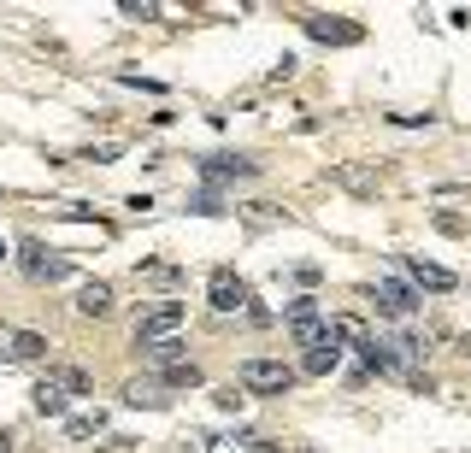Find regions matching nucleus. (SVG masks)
Listing matches in <instances>:
<instances>
[{"instance_id":"obj_1","label":"nucleus","mask_w":471,"mask_h":453,"mask_svg":"<svg viewBox=\"0 0 471 453\" xmlns=\"http://www.w3.org/2000/svg\"><path fill=\"white\" fill-rule=\"evenodd\" d=\"M301 383V371L283 359H242V371H236V388L242 395H289V388Z\"/></svg>"},{"instance_id":"obj_2","label":"nucleus","mask_w":471,"mask_h":453,"mask_svg":"<svg viewBox=\"0 0 471 453\" xmlns=\"http://www.w3.org/2000/svg\"><path fill=\"white\" fill-rule=\"evenodd\" d=\"M177 330H183V300H154V307H142V318H135V347H154Z\"/></svg>"},{"instance_id":"obj_3","label":"nucleus","mask_w":471,"mask_h":453,"mask_svg":"<svg viewBox=\"0 0 471 453\" xmlns=\"http://www.w3.org/2000/svg\"><path fill=\"white\" fill-rule=\"evenodd\" d=\"M301 30L313 35V42H325V47H354V42H366V30H359L354 18H342V12H301Z\"/></svg>"},{"instance_id":"obj_4","label":"nucleus","mask_w":471,"mask_h":453,"mask_svg":"<svg viewBox=\"0 0 471 453\" xmlns=\"http://www.w3.org/2000/svg\"><path fill=\"white\" fill-rule=\"evenodd\" d=\"M401 266H406L418 295H454V288H460V277H454L448 266H436V259H425V254H406Z\"/></svg>"},{"instance_id":"obj_5","label":"nucleus","mask_w":471,"mask_h":453,"mask_svg":"<svg viewBox=\"0 0 471 453\" xmlns=\"http://www.w3.org/2000/svg\"><path fill=\"white\" fill-rule=\"evenodd\" d=\"M18 266H24L30 283H65V277H71V259L47 254L42 242H24V247H18Z\"/></svg>"},{"instance_id":"obj_6","label":"nucleus","mask_w":471,"mask_h":453,"mask_svg":"<svg viewBox=\"0 0 471 453\" xmlns=\"http://www.w3.org/2000/svg\"><path fill=\"white\" fill-rule=\"evenodd\" d=\"M206 300H213L218 312H247V307H254V295H247V283H242V277H236L230 266H218L213 277H206Z\"/></svg>"},{"instance_id":"obj_7","label":"nucleus","mask_w":471,"mask_h":453,"mask_svg":"<svg viewBox=\"0 0 471 453\" xmlns=\"http://www.w3.org/2000/svg\"><path fill=\"white\" fill-rule=\"evenodd\" d=\"M195 171L206 183H236V177H259V159L254 154H206V159H195Z\"/></svg>"},{"instance_id":"obj_8","label":"nucleus","mask_w":471,"mask_h":453,"mask_svg":"<svg viewBox=\"0 0 471 453\" xmlns=\"http://www.w3.org/2000/svg\"><path fill=\"white\" fill-rule=\"evenodd\" d=\"M371 300H377L389 318H413V312H418V288H413V283H395V277L371 288Z\"/></svg>"},{"instance_id":"obj_9","label":"nucleus","mask_w":471,"mask_h":453,"mask_svg":"<svg viewBox=\"0 0 471 453\" xmlns=\"http://www.w3.org/2000/svg\"><path fill=\"white\" fill-rule=\"evenodd\" d=\"M124 407L165 412V407H171V395H165V383H159V377H130V383H124Z\"/></svg>"},{"instance_id":"obj_10","label":"nucleus","mask_w":471,"mask_h":453,"mask_svg":"<svg viewBox=\"0 0 471 453\" xmlns=\"http://www.w3.org/2000/svg\"><path fill=\"white\" fill-rule=\"evenodd\" d=\"M330 183H336V188H348V195H359V200H371V195H377V177H371L366 166H330Z\"/></svg>"},{"instance_id":"obj_11","label":"nucleus","mask_w":471,"mask_h":453,"mask_svg":"<svg viewBox=\"0 0 471 453\" xmlns=\"http://www.w3.org/2000/svg\"><path fill=\"white\" fill-rule=\"evenodd\" d=\"M289 336H295V347H325V342H342L330 318H301V324H289Z\"/></svg>"},{"instance_id":"obj_12","label":"nucleus","mask_w":471,"mask_h":453,"mask_svg":"<svg viewBox=\"0 0 471 453\" xmlns=\"http://www.w3.org/2000/svg\"><path fill=\"white\" fill-rule=\"evenodd\" d=\"M47 383H54L59 395H95V383H89L83 365H47Z\"/></svg>"},{"instance_id":"obj_13","label":"nucleus","mask_w":471,"mask_h":453,"mask_svg":"<svg viewBox=\"0 0 471 453\" xmlns=\"http://www.w3.org/2000/svg\"><path fill=\"white\" fill-rule=\"evenodd\" d=\"M77 312H83V318H113V288H106V283H83L77 288Z\"/></svg>"},{"instance_id":"obj_14","label":"nucleus","mask_w":471,"mask_h":453,"mask_svg":"<svg viewBox=\"0 0 471 453\" xmlns=\"http://www.w3.org/2000/svg\"><path fill=\"white\" fill-rule=\"evenodd\" d=\"M6 359H18V365L47 359V336L42 330H18V336H12V347H6Z\"/></svg>"},{"instance_id":"obj_15","label":"nucleus","mask_w":471,"mask_h":453,"mask_svg":"<svg viewBox=\"0 0 471 453\" xmlns=\"http://www.w3.org/2000/svg\"><path fill=\"white\" fill-rule=\"evenodd\" d=\"M336 365H342V342H325V347H306L301 371H306V377H330Z\"/></svg>"},{"instance_id":"obj_16","label":"nucleus","mask_w":471,"mask_h":453,"mask_svg":"<svg viewBox=\"0 0 471 453\" xmlns=\"http://www.w3.org/2000/svg\"><path fill=\"white\" fill-rule=\"evenodd\" d=\"M65 400H71V395H59V388L47 383V377H42V383L30 388V407L42 412V418H65Z\"/></svg>"},{"instance_id":"obj_17","label":"nucleus","mask_w":471,"mask_h":453,"mask_svg":"<svg viewBox=\"0 0 471 453\" xmlns=\"http://www.w3.org/2000/svg\"><path fill=\"white\" fill-rule=\"evenodd\" d=\"M159 383H165V395H171V388H201L206 377H201V365H195V359H177V365L159 371Z\"/></svg>"},{"instance_id":"obj_18","label":"nucleus","mask_w":471,"mask_h":453,"mask_svg":"<svg viewBox=\"0 0 471 453\" xmlns=\"http://www.w3.org/2000/svg\"><path fill=\"white\" fill-rule=\"evenodd\" d=\"M106 430V412L95 407V412H77V418H65V436L71 442H89V436H101Z\"/></svg>"},{"instance_id":"obj_19","label":"nucleus","mask_w":471,"mask_h":453,"mask_svg":"<svg viewBox=\"0 0 471 453\" xmlns=\"http://www.w3.org/2000/svg\"><path fill=\"white\" fill-rule=\"evenodd\" d=\"M142 354H147V359H154V365H177L183 354H189V347H183V336H165V342H154V347H142Z\"/></svg>"},{"instance_id":"obj_20","label":"nucleus","mask_w":471,"mask_h":453,"mask_svg":"<svg viewBox=\"0 0 471 453\" xmlns=\"http://www.w3.org/2000/svg\"><path fill=\"white\" fill-rule=\"evenodd\" d=\"M189 212H201V218H218V212H225V195H218V188H201V195L189 200Z\"/></svg>"},{"instance_id":"obj_21","label":"nucleus","mask_w":471,"mask_h":453,"mask_svg":"<svg viewBox=\"0 0 471 453\" xmlns=\"http://www.w3.org/2000/svg\"><path fill=\"white\" fill-rule=\"evenodd\" d=\"M289 324H301V318H318V300L313 295H301V300H289V312H283Z\"/></svg>"},{"instance_id":"obj_22","label":"nucleus","mask_w":471,"mask_h":453,"mask_svg":"<svg viewBox=\"0 0 471 453\" xmlns=\"http://www.w3.org/2000/svg\"><path fill=\"white\" fill-rule=\"evenodd\" d=\"M430 218H436V230H442V236H466V218H460V212H442V206H436Z\"/></svg>"},{"instance_id":"obj_23","label":"nucleus","mask_w":471,"mask_h":453,"mask_svg":"<svg viewBox=\"0 0 471 453\" xmlns=\"http://www.w3.org/2000/svg\"><path fill=\"white\" fill-rule=\"evenodd\" d=\"M124 18H159V6H147V0H124Z\"/></svg>"},{"instance_id":"obj_24","label":"nucleus","mask_w":471,"mask_h":453,"mask_svg":"<svg viewBox=\"0 0 471 453\" xmlns=\"http://www.w3.org/2000/svg\"><path fill=\"white\" fill-rule=\"evenodd\" d=\"M213 400H218V407H225V412H242V400H247V395H242V388H218Z\"/></svg>"},{"instance_id":"obj_25","label":"nucleus","mask_w":471,"mask_h":453,"mask_svg":"<svg viewBox=\"0 0 471 453\" xmlns=\"http://www.w3.org/2000/svg\"><path fill=\"white\" fill-rule=\"evenodd\" d=\"M83 159H95V166H113V159H118V147H113V142H101V147H89Z\"/></svg>"},{"instance_id":"obj_26","label":"nucleus","mask_w":471,"mask_h":453,"mask_svg":"<svg viewBox=\"0 0 471 453\" xmlns=\"http://www.w3.org/2000/svg\"><path fill=\"white\" fill-rule=\"evenodd\" d=\"M289 77H295V59H289V54H283V59H277V65H271V83H289Z\"/></svg>"},{"instance_id":"obj_27","label":"nucleus","mask_w":471,"mask_h":453,"mask_svg":"<svg viewBox=\"0 0 471 453\" xmlns=\"http://www.w3.org/2000/svg\"><path fill=\"white\" fill-rule=\"evenodd\" d=\"M242 442H247V453H283L277 442H266V436H242Z\"/></svg>"},{"instance_id":"obj_28","label":"nucleus","mask_w":471,"mask_h":453,"mask_svg":"<svg viewBox=\"0 0 471 453\" xmlns=\"http://www.w3.org/2000/svg\"><path fill=\"white\" fill-rule=\"evenodd\" d=\"M0 453H12V436L6 430H0Z\"/></svg>"},{"instance_id":"obj_29","label":"nucleus","mask_w":471,"mask_h":453,"mask_svg":"<svg viewBox=\"0 0 471 453\" xmlns=\"http://www.w3.org/2000/svg\"><path fill=\"white\" fill-rule=\"evenodd\" d=\"M0 259H6V247H0Z\"/></svg>"}]
</instances>
